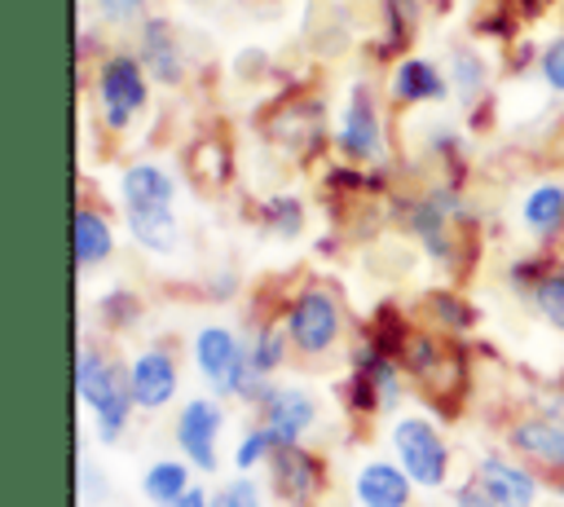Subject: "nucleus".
I'll list each match as a JSON object with an SVG mask.
<instances>
[{
  "instance_id": "nucleus-32",
  "label": "nucleus",
  "mask_w": 564,
  "mask_h": 507,
  "mask_svg": "<svg viewBox=\"0 0 564 507\" xmlns=\"http://www.w3.org/2000/svg\"><path fill=\"white\" fill-rule=\"evenodd\" d=\"M163 507H207V494H203V489H194V485H189V489H185V494H181V498H172V503H163Z\"/></svg>"
},
{
  "instance_id": "nucleus-6",
  "label": "nucleus",
  "mask_w": 564,
  "mask_h": 507,
  "mask_svg": "<svg viewBox=\"0 0 564 507\" xmlns=\"http://www.w3.org/2000/svg\"><path fill=\"white\" fill-rule=\"evenodd\" d=\"M264 423L260 428H269V436L278 441V445H300V436L313 428V419H317V406H313V397L304 392V388H273L269 397H264Z\"/></svg>"
},
{
  "instance_id": "nucleus-13",
  "label": "nucleus",
  "mask_w": 564,
  "mask_h": 507,
  "mask_svg": "<svg viewBox=\"0 0 564 507\" xmlns=\"http://www.w3.org/2000/svg\"><path fill=\"white\" fill-rule=\"evenodd\" d=\"M339 145H344L348 159H375L379 154V119H375V106H370L366 88H352V97L344 106Z\"/></svg>"
},
{
  "instance_id": "nucleus-29",
  "label": "nucleus",
  "mask_w": 564,
  "mask_h": 507,
  "mask_svg": "<svg viewBox=\"0 0 564 507\" xmlns=\"http://www.w3.org/2000/svg\"><path fill=\"white\" fill-rule=\"evenodd\" d=\"M454 507H498V503H494V494H489L480 481H471V485H463V489L454 494Z\"/></svg>"
},
{
  "instance_id": "nucleus-14",
  "label": "nucleus",
  "mask_w": 564,
  "mask_h": 507,
  "mask_svg": "<svg viewBox=\"0 0 564 507\" xmlns=\"http://www.w3.org/2000/svg\"><path fill=\"white\" fill-rule=\"evenodd\" d=\"M269 463H273L278 498H286V503H304V498L317 489V463H313L308 450H300V445H278V450L269 454Z\"/></svg>"
},
{
  "instance_id": "nucleus-23",
  "label": "nucleus",
  "mask_w": 564,
  "mask_h": 507,
  "mask_svg": "<svg viewBox=\"0 0 564 507\" xmlns=\"http://www.w3.org/2000/svg\"><path fill=\"white\" fill-rule=\"evenodd\" d=\"M251 348V362L269 375V370H278L282 366V353H286V339H282V326H264L260 335H256V344H247Z\"/></svg>"
},
{
  "instance_id": "nucleus-12",
  "label": "nucleus",
  "mask_w": 564,
  "mask_h": 507,
  "mask_svg": "<svg viewBox=\"0 0 564 507\" xmlns=\"http://www.w3.org/2000/svg\"><path fill=\"white\" fill-rule=\"evenodd\" d=\"M141 62H145V71H150L159 84H176V79L185 75V66H181V44H176L172 22L145 18V26H141Z\"/></svg>"
},
{
  "instance_id": "nucleus-2",
  "label": "nucleus",
  "mask_w": 564,
  "mask_h": 507,
  "mask_svg": "<svg viewBox=\"0 0 564 507\" xmlns=\"http://www.w3.org/2000/svg\"><path fill=\"white\" fill-rule=\"evenodd\" d=\"M392 450H397V463L410 472L414 485H427V489L445 485L449 450L427 419H397L392 423Z\"/></svg>"
},
{
  "instance_id": "nucleus-31",
  "label": "nucleus",
  "mask_w": 564,
  "mask_h": 507,
  "mask_svg": "<svg viewBox=\"0 0 564 507\" xmlns=\"http://www.w3.org/2000/svg\"><path fill=\"white\" fill-rule=\"evenodd\" d=\"M454 75H463V88H476V84H480V66H476V57L463 53V57L454 62Z\"/></svg>"
},
{
  "instance_id": "nucleus-7",
  "label": "nucleus",
  "mask_w": 564,
  "mask_h": 507,
  "mask_svg": "<svg viewBox=\"0 0 564 507\" xmlns=\"http://www.w3.org/2000/svg\"><path fill=\"white\" fill-rule=\"evenodd\" d=\"M128 384H132V401L137 406L159 410L176 392V362L163 348H145V353H137V362L128 370Z\"/></svg>"
},
{
  "instance_id": "nucleus-28",
  "label": "nucleus",
  "mask_w": 564,
  "mask_h": 507,
  "mask_svg": "<svg viewBox=\"0 0 564 507\" xmlns=\"http://www.w3.org/2000/svg\"><path fill=\"white\" fill-rule=\"evenodd\" d=\"M383 9L397 22V35L392 40H405L410 35V22H414V0H383Z\"/></svg>"
},
{
  "instance_id": "nucleus-19",
  "label": "nucleus",
  "mask_w": 564,
  "mask_h": 507,
  "mask_svg": "<svg viewBox=\"0 0 564 507\" xmlns=\"http://www.w3.org/2000/svg\"><path fill=\"white\" fill-rule=\"evenodd\" d=\"M317 137H322V106H286L273 123V141L295 145V150L313 145Z\"/></svg>"
},
{
  "instance_id": "nucleus-33",
  "label": "nucleus",
  "mask_w": 564,
  "mask_h": 507,
  "mask_svg": "<svg viewBox=\"0 0 564 507\" xmlns=\"http://www.w3.org/2000/svg\"><path fill=\"white\" fill-rule=\"evenodd\" d=\"M207 507H238V503H234V494H229V489H220V494H212V498H207Z\"/></svg>"
},
{
  "instance_id": "nucleus-3",
  "label": "nucleus",
  "mask_w": 564,
  "mask_h": 507,
  "mask_svg": "<svg viewBox=\"0 0 564 507\" xmlns=\"http://www.w3.org/2000/svg\"><path fill=\"white\" fill-rule=\"evenodd\" d=\"M97 93H101V110L110 128H128V119L145 106V75L132 57H110L97 75Z\"/></svg>"
},
{
  "instance_id": "nucleus-10",
  "label": "nucleus",
  "mask_w": 564,
  "mask_h": 507,
  "mask_svg": "<svg viewBox=\"0 0 564 507\" xmlns=\"http://www.w3.org/2000/svg\"><path fill=\"white\" fill-rule=\"evenodd\" d=\"M119 190H123L128 212H172V194H176L172 176L163 168H154V163H132L123 172Z\"/></svg>"
},
{
  "instance_id": "nucleus-20",
  "label": "nucleus",
  "mask_w": 564,
  "mask_h": 507,
  "mask_svg": "<svg viewBox=\"0 0 564 507\" xmlns=\"http://www.w3.org/2000/svg\"><path fill=\"white\" fill-rule=\"evenodd\" d=\"M128 229L145 251H176V220L172 212H128Z\"/></svg>"
},
{
  "instance_id": "nucleus-26",
  "label": "nucleus",
  "mask_w": 564,
  "mask_h": 507,
  "mask_svg": "<svg viewBox=\"0 0 564 507\" xmlns=\"http://www.w3.org/2000/svg\"><path fill=\"white\" fill-rule=\"evenodd\" d=\"M542 79H546L555 93H564V35L542 53Z\"/></svg>"
},
{
  "instance_id": "nucleus-16",
  "label": "nucleus",
  "mask_w": 564,
  "mask_h": 507,
  "mask_svg": "<svg viewBox=\"0 0 564 507\" xmlns=\"http://www.w3.org/2000/svg\"><path fill=\"white\" fill-rule=\"evenodd\" d=\"M392 93H397L401 101H441V97H445V79H441V71H436L432 62L405 57V62L397 66V75H392Z\"/></svg>"
},
{
  "instance_id": "nucleus-27",
  "label": "nucleus",
  "mask_w": 564,
  "mask_h": 507,
  "mask_svg": "<svg viewBox=\"0 0 564 507\" xmlns=\"http://www.w3.org/2000/svg\"><path fill=\"white\" fill-rule=\"evenodd\" d=\"M97 9H101V18H110V22H132V18L145 9V0H97Z\"/></svg>"
},
{
  "instance_id": "nucleus-5",
  "label": "nucleus",
  "mask_w": 564,
  "mask_h": 507,
  "mask_svg": "<svg viewBox=\"0 0 564 507\" xmlns=\"http://www.w3.org/2000/svg\"><path fill=\"white\" fill-rule=\"evenodd\" d=\"M220 423H225V410L216 401H189L176 419V445L189 454L194 467H216V436H220Z\"/></svg>"
},
{
  "instance_id": "nucleus-8",
  "label": "nucleus",
  "mask_w": 564,
  "mask_h": 507,
  "mask_svg": "<svg viewBox=\"0 0 564 507\" xmlns=\"http://www.w3.org/2000/svg\"><path fill=\"white\" fill-rule=\"evenodd\" d=\"M194 362H198V370L229 397V379H234V370H238V362H242V344H238L225 326H207V331H198V339H194Z\"/></svg>"
},
{
  "instance_id": "nucleus-22",
  "label": "nucleus",
  "mask_w": 564,
  "mask_h": 507,
  "mask_svg": "<svg viewBox=\"0 0 564 507\" xmlns=\"http://www.w3.org/2000/svg\"><path fill=\"white\" fill-rule=\"evenodd\" d=\"M533 309H538L555 331H564V273L538 278V287H533Z\"/></svg>"
},
{
  "instance_id": "nucleus-25",
  "label": "nucleus",
  "mask_w": 564,
  "mask_h": 507,
  "mask_svg": "<svg viewBox=\"0 0 564 507\" xmlns=\"http://www.w3.org/2000/svg\"><path fill=\"white\" fill-rule=\"evenodd\" d=\"M269 220H273V229H278L282 238H291V234L300 229V203H295V198H273V203H269Z\"/></svg>"
},
{
  "instance_id": "nucleus-24",
  "label": "nucleus",
  "mask_w": 564,
  "mask_h": 507,
  "mask_svg": "<svg viewBox=\"0 0 564 507\" xmlns=\"http://www.w3.org/2000/svg\"><path fill=\"white\" fill-rule=\"evenodd\" d=\"M273 450H278V441L269 436V428H256V432H251V436H242V445L234 450V463L247 472V467H256L260 459H269Z\"/></svg>"
},
{
  "instance_id": "nucleus-15",
  "label": "nucleus",
  "mask_w": 564,
  "mask_h": 507,
  "mask_svg": "<svg viewBox=\"0 0 564 507\" xmlns=\"http://www.w3.org/2000/svg\"><path fill=\"white\" fill-rule=\"evenodd\" d=\"M511 445L520 454H529L533 463L546 467H564V423L555 419H524L511 428Z\"/></svg>"
},
{
  "instance_id": "nucleus-21",
  "label": "nucleus",
  "mask_w": 564,
  "mask_h": 507,
  "mask_svg": "<svg viewBox=\"0 0 564 507\" xmlns=\"http://www.w3.org/2000/svg\"><path fill=\"white\" fill-rule=\"evenodd\" d=\"M141 489H145V498L150 503H172V498H181L185 489H189V467L185 463H176V459H159L145 476H141Z\"/></svg>"
},
{
  "instance_id": "nucleus-17",
  "label": "nucleus",
  "mask_w": 564,
  "mask_h": 507,
  "mask_svg": "<svg viewBox=\"0 0 564 507\" xmlns=\"http://www.w3.org/2000/svg\"><path fill=\"white\" fill-rule=\"evenodd\" d=\"M70 247H75V260H79L84 269H88V265H101V260L110 256V247H115L106 216H97V212L79 207V212H75V234H70Z\"/></svg>"
},
{
  "instance_id": "nucleus-4",
  "label": "nucleus",
  "mask_w": 564,
  "mask_h": 507,
  "mask_svg": "<svg viewBox=\"0 0 564 507\" xmlns=\"http://www.w3.org/2000/svg\"><path fill=\"white\" fill-rule=\"evenodd\" d=\"M286 335L300 353H326L339 335V309L326 291H304L286 313Z\"/></svg>"
},
{
  "instance_id": "nucleus-18",
  "label": "nucleus",
  "mask_w": 564,
  "mask_h": 507,
  "mask_svg": "<svg viewBox=\"0 0 564 507\" xmlns=\"http://www.w3.org/2000/svg\"><path fill=\"white\" fill-rule=\"evenodd\" d=\"M520 216H524V225H529L533 234H555V229L564 225V185L546 181V185L529 190Z\"/></svg>"
},
{
  "instance_id": "nucleus-11",
  "label": "nucleus",
  "mask_w": 564,
  "mask_h": 507,
  "mask_svg": "<svg viewBox=\"0 0 564 507\" xmlns=\"http://www.w3.org/2000/svg\"><path fill=\"white\" fill-rule=\"evenodd\" d=\"M476 481L494 494L498 507H533V498H538V481H533L524 467H516V463H507V459H494V454L480 459Z\"/></svg>"
},
{
  "instance_id": "nucleus-1",
  "label": "nucleus",
  "mask_w": 564,
  "mask_h": 507,
  "mask_svg": "<svg viewBox=\"0 0 564 507\" xmlns=\"http://www.w3.org/2000/svg\"><path fill=\"white\" fill-rule=\"evenodd\" d=\"M75 392H79V401L93 406L101 441H119V432L128 423V410H132V384L101 353H79V362H75Z\"/></svg>"
},
{
  "instance_id": "nucleus-9",
  "label": "nucleus",
  "mask_w": 564,
  "mask_h": 507,
  "mask_svg": "<svg viewBox=\"0 0 564 507\" xmlns=\"http://www.w3.org/2000/svg\"><path fill=\"white\" fill-rule=\"evenodd\" d=\"M410 485H414L410 472L401 463H388V459L366 463L357 472V498H361V507H405L410 503Z\"/></svg>"
},
{
  "instance_id": "nucleus-30",
  "label": "nucleus",
  "mask_w": 564,
  "mask_h": 507,
  "mask_svg": "<svg viewBox=\"0 0 564 507\" xmlns=\"http://www.w3.org/2000/svg\"><path fill=\"white\" fill-rule=\"evenodd\" d=\"M229 494H234V503H238V507H264V503H260V489H256L251 481H234V485H229Z\"/></svg>"
}]
</instances>
